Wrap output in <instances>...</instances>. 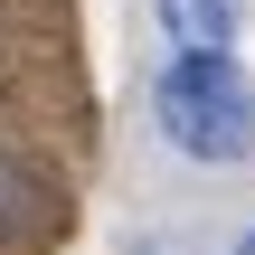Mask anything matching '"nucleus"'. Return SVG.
<instances>
[{
	"label": "nucleus",
	"instance_id": "obj_1",
	"mask_svg": "<svg viewBox=\"0 0 255 255\" xmlns=\"http://www.w3.org/2000/svg\"><path fill=\"white\" fill-rule=\"evenodd\" d=\"M151 132L199 161V170H246L255 161V76L237 66V47H170L151 66Z\"/></svg>",
	"mask_w": 255,
	"mask_h": 255
},
{
	"label": "nucleus",
	"instance_id": "obj_3",
	"mask_svg": "<svg viewBox=\"0 0 255 255\" xmlns=\"http://www.w3.org/2000/svg\"><path fill=\"white\" fill-rule=\"evenodd\" d=\"M28 227H38V180L0 151V237H28Z\"/></svg>",
	"mask_w": 255,
	"mask_h": 255
},
{
	"label": "nucleus",
	"instance_id": "obj_2",
	"mask_svg": "<svg viewBox=\"0 0 255 255\" xmlns=\"http://www.w3.org/2000/svg\"><path fill=\"white\" fill-rule=\"evenodd\" d=\"M246 9H255V0H151V19H161L170 47H237Z\"/></svg>",
	"mask_w": 255,
	"mask_h": 255
},
{
	"label": "nucleus",
	"instance_id": "obj_4",
	"mask_svg": "<svg viewBox=\"0 0 255 255\" xmlns=\"http://www.w3.org/2000/svg\"><path fill=\"white\" fill-rule=\"evenodd\" d=\"M227 255H255V227H246V237H237V246H227Z\"/></svg>",
	"mask_w": 255,
	"mask_h": 255
}]
</instances>
